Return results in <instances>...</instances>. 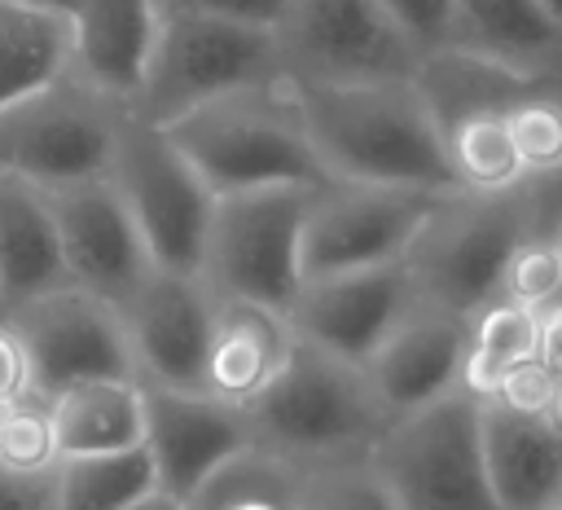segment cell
Instances as JSON below:
<instances>
[{
  "mask_svg": "<svg viewBox=\"0 0 562 510\" xmlns=\"http://www.w3.org/2000/svg\"><path fill=\"white\" fill-rule=\"evenodd\" d=\"M127 510H189L180 497H171V492H162V488H154V492H145L140 501H132Z\"/></svg>",
  "mask_w": 562,
  "mask_h": 510,
  "instance_id": "obj_40",
  "label": "cell"
},
{
  "mask_svg": "<svg viewBox=\"0 0 562 510\" xmlns=\"http://www.w3.org/2000/svg\"><path fill=\"white\" fill-rule=\"evenodd\" d=\"M105 176L119 189L123 207L132 211L154 268L198 273L215 193L193 171V163L171 145V136L127 114Z\"/></svg>",
  "mask_w": 562,
  "mask_h": 510,
  "instance_id": "obj_9",
  "label": "cell"
},
{
  "mask_svg": "<svg viewBox=\"0 0 562 510\" xmlns=\"http://www.w3.org/2000/svg\"><path fill=\"white\" fill-rule=\"evenodd\" d=\"M70 22V75L92 84L114 101H132L154 40H158V0H48Z\"/></svg>",
  "mask_w": 562,
  "mask_h": 510,
  "instance_id": "obj_18",
  "label": "cell"
},
{
  "mask_svg": "<svg viewBox=\"0 0 562 510\" xmlns=\"http://www.w3.org/2000/svg\"><path fill=\"white\" fill-rule=\"evenodd\" d=\"M378 4L400 26V35L417 48V57L439 53L448 44V26H452V4L457 0H378Z\"/></svg>",
  "mask_w": 562,
  "mask_h": 510,
  "instance_id": "obj_34",
  "label": "cell"
},
{
  "mask_svg": "<svg viewBox=\"0 0 562 510\" xmlns=\"http://www.w3.org/2000/svg\"><path fill=\"white\" fill-rule=\"evenodd\" d=\"M479 435L487 484L501 510L562 506V422L553 413H522L483 400Z\"/></svg>",
  "mask_w": 562,
  "mask_h": 510,
  "instance_id": "obj_19",
  "label": "cell"
},
{
  "mask_svg": "<svg viewBox=\"0 0 562 510\" xmlns=\"http://www.w3.org/2000/svg\"><path fill=\"white\" fill-rule=\"evenodd\" d=\"M413 84L422 88V97H426V106H430V114H435L443 136H448V127H457L470 114L505 110L518 97L536 92V75L509 70L501 62H487V57H474V53H461V48L426 53L417 62Z\"/></svg>",
  "mask_w": 562,
  "mask_h": 510,
  "instance_id": "obj_24",
  "label": "cell"
},
{
  "mask_svg": "<svg viewBox=\"0 0 562 510\" xmlns=\"http://www.w3.org/2000/svg\"><path fill=\"white\" fill-rule=\"evenodd\" d=\"M553 510H562V506H553Z\"/></svg>",
  "mask_w": 562,
  "mask_h": 510,
  "instance_id": "obj_43",
  "label": "cell"
},
{
  "mask_svg": "<svg viewBox=\"0 0 562 510\" xmlns=\"http://www.w3.org/2000/svg\"><path fill=\"white\" fill-rule=\"evenodd\" d=\"M123 119V101L66 70L53 84L0 106V171H13L40 189L105 176Z\"/></svg>",
  "mask_w": 562,
  "mask_h": 510,
  "instance_id": "obj_7",
  "label": "cell"
},
{
  "mask_svg": "<svg viewBox=\"0 0 562 510\" xmlns=\"http://www.w3.org/2000/svg\"><path fill=\"white\" fill-rule=\"evenodd\" d=\"M417 295H413L404 259H391V264L303 277L299 295L285 308V321L299 339H307L342 361L364 365L369 352L386 339V330L404 317V308Z\"/></svg>",
  "mask_w": 562,
  "mask_h": 510,
  "instance_id": "obj_15",
  "label": "cell"
},
{
  "mask_svg": "<svg viewBox=\"0 0 562 510\" xmlns=\"http://www.w3.org/2000/svg\"><path fill=\"white\" fill-rule=\"evenodd\" d=\"M536 356L544 361V369L558 382V409H553V418L562 422V295L540 308V343H536Z\"/></svg>",
  "mask_w": 562,
  "mask_h": 510,
  "instance_id": "obj_39",
  "label": "cell"
},
{
  "mask_svg": "<svg viewBox=\"0 0 562 510\" xmlns=\"http://www.w3.org/2000/svg\"><path fill=\"white\" fill-rule=\"evenodd\" d=\"M443 193L329 180L312 189L303 229H299V268L303 277L391 264L408 251L422 220Z\"/></svg>",
  "mask_w": 562,
  "mask_h": 510,
  "instance_id": "obj_11",
  "label": "cell"
},
{
  "mask_svg": "<svg viewBox=\"0 0 562 510\" xmlns=\"http://www.w3.org/2000/svg\"><path fill=\"white\" fill-rule=\"evenodd\" d=\"M465 339H470L465 312L413 299L360 369L373 396L382 400V409L400 418L465 382Z\"/></svg>",
  "mask_w": 562,
  "mask_h": 510,
  "instance_id": "obj_17",
  "label": "cell"
},
{
  "mask_svg": "<svg viewBox=\"0 0 562 510\" xmlns=\"http://www.w3.org/2000/svg\"><path fill=\"white\" fill-rule=\"evenodd\" d=\"M136 382L171 387V391H202V365L211 343L215 295L198 273L154 268L136 295L119 308Z\"/></svg>",
  "mask_w": 562,
  "mask_h": 510,
  "instance_id": "obj_14",
  "label": "cell"
},
{
  "mask_svg": "<svg viewBox=\"0 0 562 510\" xmlns=\"http://www.w3.org/2000/svg\"><path fill=\"white\" fill-rule=\"evenodd\" d=\"M540 4H544V9H549L558 22H562V0H540Z\"/></svg>",
  "mask_w": 562,
  "mask_h": 510,
  "instance_id": "obj_41",
  "label": "cell"
},
{
  "mask_svg": "<svg viewBox=\"0 0 562 510\" xmlns=\"http://www.w3.org/2000/svg\"><path fill=\"white\" fill-rule=\"evenodd\" d=\"M154 488L158 475L145 444L114 453H75V457H57L53 466L57 510H127Z\"/></svg>",
  "mask_w": 562,
  "mask_h": 510,
  "instance_id": "obj_26",
  "label": "cell"
},
{
  "mask_svg": "<svg viewBox=\"0 0 562 510\" xmlns=\"http://www.w3.org/2000/svg\"><path fill=\"white\" fill-rule=\"evenodd\" d=\"M31 391V369H26V352L13 334V325L0 317V400H18Z\"/></svg>",
  "mask_w": 562,
  "mask_h": 510,
  "instance_id": "obj_38",
  "label": "cell"
},
{
  "mask_svg": "<svg viewBox=\"0 0 562 510\" xmlns=\"http://www.w3.org/2000/svg\"><path fill=\"white\" fill-rule=\"evenodd\" d=\"M162 132L193 163V171L206 180L215 198L241 189H268V185H303V189L329 185V171L321 167L307 141L285 75L224 92L171 119Z\"/></svg>",
  "mask_w": 562,
  "mask_h": 510,
  "instance_id": "obj_3",
  "label": "cell"
},
{
  "mask_svg": "<svg viewBox=\"0 0 562 510\" xmlns=\"http://www.w3.org/2000/svg\"><path fill=\"white\" fill-rule=\"evenodd\" d=\"M505 127L527 176L562 171V101L527 92L514 106H505Z\"/></svg>",
  "mask_w": 562,
  "mask_h": 510,
  "instance_id": "obj_32",
  "label": "cell"
},
{
  "mask_svg": "<svg viewBox=\"0 0 562 510\" xmlns=\"http://www.w3.org/2000/svg\"><path fill=\"white\" fill-rule=\"evenodd\" d=\"M57 435L40 396H18L0 418V466L18 475H48L57 466Z\"/></svg>",
  "mask_w": 562,
  "mask_h": 510,
  "instance_id": "obj_31",
  "label": "cell"
},
{
  "mask_svg": "<svg viewBox=\"0 0 562 510\" xmlns=\"http://www.w3.org/2000/svg\"><path fill=\"white\" fill-rule=\"evenodd\" d=\"M505 299H518L527 308H544L562 295V246L544 237H527L514 246V255L501 268V290Z\"/></svg>",
  "mask_w": 562,
  "mask_h": 510,
  "instance_id": "obj_33",
  "label": "cell"
},
{
  "mask_svg": "<svg viewBox=\"0 0 562 510\" xmlns=\"http://www.w3.org/2000/svg\"><path fill=\"white\" fill-rule=\"evenodd\" d=\"M536 193L509 189H452L422 220L417 237L400 255L413 295L452 312H474L501 290V268L518 242L531 237Z\"/></svg>",
  "mask_w": 562,
  "mask_h": 510,
  "instance_id": "obj_4",
  "label": "cell"
},
{
  "mask_svg": "<svg viewBox=\"0 0 562 510\" xmlns=\"http://www.w3.org/2000/svg\"><path fill=\"white\" fill-rule=\"evenodd\" d=\"M443 48L540 79V70L562 53V22L540 0H457Z\"/></svg>",
  "mask_w": 562,
  "mask_h": 510,
  "instance_id": "obj_22",
  "label": "cell"
},
{
  "mask_svg": "<svg viewBox=\"0 0 562 510\" xmlns=\"http://www.w3.org/2000/svg\"><path fill=\"white\" fill-rule=\"evenodd\" d=\"M281 75V44L272 26L211 13H162L145 79L127 101V114L167 127L171 119L224 92L268 84Z\"/></svg>",
  "mask_w": 562,
  "mask_h": 510,
  "instance_id": "obj_5",
  "label": "cell"
},
{
  "mask_svg": "<svg viewBox=\"0 0 562 510\" xmlns=\"http://www.w3.org/2000/svg\"><path fill=\"white\" fill-rule=\"evenodd\" d=\"M299 510H400L369 457L303 466Z\"/></svg>",
  "mask_w": 562,
  "mask_h": 510,
  "instance_id": "obj_30",
  "label": "cell"
},
{
  "mask_svg": "<svg viewBox=\"0 0 562 510\" xmlns=\"http://www.w3.org/2000/svg\"><path fill=\"white\" fill-rule=\"evenodd\" d=\"M70 286L48 193L13 171H0V312Z\"/></svg>",
  "mask_w": 562,
  "mask_h": 510,
  "instance_id": "obj_21",
  "label": "cell"
},
{
  "mask_svg": "<svg viewBox=\"0 0 562 510\" xmlns=\"http://www.w3.org/2000/svg\"><path fill=\"white\" fill-rule=\"evenodd\" d=\"M303 470L259 444L233 453L220 470H211L193 497L189 510H299Z\"/></svg>",
  "mask_w": 562,
  "mask_h": 510,
  "instance_id": "obj_27",
  "label": "cell"
},
{
  "mask_svg": "<svg viewBox=\"0 0 562 510\" xmlns=\"http://www.w3.org/2000/svg\"><path fill=\"white\" fill-rule=\"evenodd\" d=\"M290 343H294V330H290L285 312L250 303V299H220L215 295L211 343H206V365H202V391H211V396H220V400L241 409L281 369Z\"/></svg>",
  "mask_w": 562,
  "mask_h": 510,
  "instance_id": "obj_20",
  "label": "cell"
},
{
  "mask_svg": "<svg viewBox=\"0 0 562 510\" xmlns=\"http://www.w3.org/2000/svg\"><path fill=\"white\" fill-rule=\"evenodd\" d=\"M145 448L154 457L158 488L189 501L193 488L220 470L233 453L250 448L246 413L211 391H171V387H145Z\"/></svg>",
  "mask_w": 562,
  "mask_h": 510,
  "instance_id": "obj_16",
  "label": "cell"
},
{
  "mask_svg": "<svg viewBox=\"0 0 562 510\" xmlns=\"http://www.w3.org/2000/svg\"><path fill=\"white\" fill-rule=\"evenodd\" d=\"M0 510H57L53 470L48 475H18V470L0 466Z\"/></svg>",
  "mask_w": 562,
  "mask_h": 510,
  "instance_id": "obj_37",
  "label": "cell"
},
{
  "mask_svg": "<svg viewBox=\"0 0 562 510\" xmlns=\"http://www.w3.org/2000/svg\"><path fill=\"white\" fill-rule=\"evenodd\" d=\"M44 193L57 220V242L70 286L123 308L136 295V286L154 273V259L110 176H92Z\"/></svg>",
  "mask_w": 562,
  "mask_h": 510,
  "instance_id": "obj_13",
  "label": "cell"
},
{
  "mask_svg": "<svg viewBox=\"0 0 562 510\" xmlns=\"http://www.w3.org/2000/svg\"><path fill=\"white\" fill-rule=\"evenodd\" d=\"M277 44L290 84L413 79L422 62L378 0H290Z\"/></svg>",
  "mask_w": 562,
  "mask_h": 510,
  "instance_id": "obj_10",
  "label": "cell"
},
{
  "mask_svg": "<svg viewBox=\"0 0 562 510\" xmlns=\"http://www.w3.org/2000/svg\"><path fill=\"white\" fill-rule=\"evenodd\" d=\"M558 246H562V233H558Z\"/></svg>",
  "mask_w": 562,
  "mask_h": 510,
  "instance_id": "obj_42",
  "label": "cell"
},
{
  "mask_svg": "<svg viewBox=\"0 0 562 510\" xmlns=\"http://www.w3.org/2000/svg\"><path fill=\"white\" fill-rule=\"evenodd\" d=\"M57 453H114L145 444V396L136 378H83L48 400Z\"/></svg>",
  "mask_w": 562,
  "mask_h": 510,
  "instance_id": "obj_23",
  "label": "cell"
},
{
  "mask_svg": "<svg viewBox=\"0 0 562 510\" xmlns=\"http://www.w3.org/2000/svg\"><path fill=\"white\" fill-rule=\"evenodd\" d=\"M483 400H496V404H509L522 413H553L558 409V382L540 356H527L514 369H505Z\"/></svg>",
  "mask_w": 562,
  "mask_h": 510,
  "instance_id": "obj_35",
  "label": "cell"
},
{
  "mask_svg": "<svg viewBox=\"0 0 562 510\" xmlns=\"http://www.w3.org/2000/svg\"><path fill=\"white\" fill-rule=\"evenodd\" d=\"M329 180L452 193L448 141L413 79L290 84Z\"/></svg>",
  "mask_w": 562,
  "mask_h": 510,
  "instance_id": "obj_1",
  "label": "cell"
},
{
  "mask_svg": "<svg viewBox=\"0 0 562 510\" xmlns=\"http://www.w3.org/2000/svg\"><path fill=\"white\" fill-rule=\"evenodd\" d=\"M290 0H158V13H211V18H233V22H255L272 26L285 18Z\"/></svg>",
  "mask_w": 562,
  "mask_h": 510,
  "instance_id": "obj_36",
  "label": "cell"
},
{
  "mask_svg": "<svg viewBox=\"0 0 562 510\" xmlns=\"http://www.w3.org/2000/svg\"><path fill=\"white\" fill-rule=\"evenodd\" d=\"M0 317L13 325L26 352V369H31L26 396L48 400L53 391L83 378H136L119 308L79 286L44 290Z\"/></svg>",
  "mask_w": 562,
  "mask_h": 510,
  "instance_id": "obj_12",
  "label": "cell"
},
{
  "mask_svg": "<svg viewBox=\"0 0 562 510\" xmlns=\"http://www.w3.org/2000/svg\"><path fill=\"white\" fill-rule=\"evenodd\" d=\"M479 404L465 382L391 418L369 462L400 510H501L483 466Z\"/></svg>",
  "mask_w": 562,
  "mask_h": 510,
  "instance_id": "obj_6",
  "label": "cell"
},
{
  "mask_svg": "<svg viewBox=\"0 0 562 510\" xmlns=\"http://www.w3.org/2000/svg\"><path fill=\"white\" fill-rule=\"evenodd\" d=\"M250 440L285 462L321 466L342 457H369L391 413L373 396L364 369L294 334L281 369L268 387L241 404Z\"/></svg>",
  "mask_w": 562,
  "mask_h": 510,
  "instance_id": "obj_2",
  "label": "cell"
},
{
  "mask_svg": "<svg viewBox=\"0 0 562 510\" xmlns=\"http://www.w3.org/2000/svg\"><path fill=\"white\" fill-rule=\"evenodd\" d=\"M448 163L461 189H509L531 180L518 163V149L505 127V110L470 114L457 127H448Z\"/></svg>",
  "mask_w": 562,
  "mask_h": 510,
  "instance_id": "obj_29",
  "label": "cell"
},
{
  "mask_svg": "<svg viewBox=\"0 0 562 510\" xmlns=\"http://www.w3.org/2000/svg\"><path fill=\"white\" fill-rule=\"evenodd\" d=\"M70 70V22L48 0H0V106Z\"/></svg>",
  "mask_w": 562,
  "mask_h": 510,
  "instance_id": "obj_25",
  "label": "cell"
},
{
  "mask_svg": "<svg viewBox=\"0 0 562 510\" xmlns=\"http://www.w3.org/2000/svg\"><path fill=\"white\" fill-rule=\"evenodd\" d=\"M540 343V308H527L518 299L492 295L483 308L470 312V339H465V387L474 396H487L505 369L536 356Z\"/></svg>",
  "mask_w": 562,
  "mask_h": 510,
  "instance_id": "obj_28",
  "label": "cell"
},
{
  "mask_svg": "<svg viewBox=\"0 0 562 510\" xmlns=\"http://www.w3.org/2000/svg\"><path fill=\"white\" fill-rule=\"evenodd\" d=\"M312 189L268 185L220 193L202 246L198 277L220 299H250L285 312L303 286L299 268V229Z\"/></svg>",
  "mask_w": 562,
  "mask_h": 510,
  "instance_id": "obj_8",
  "label": "cell"
}]
</instances>
